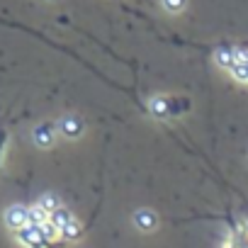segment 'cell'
<instances>
[{"label": "cell", "instance_id": "cell-9", "mask_svg": "<svg viewBox=\"0 0 248 248\" xmlns=\"http://www.w3.org/2000/svg\"><path fill=\"white\" fill-rule=\"evenodd\" d=\"M170 100L168 97H156L154 102H151V112L156 114V117H168L170 114Z\"/></svg>", "mask_w": 248, "mask_h": 248}, {"label": "cell", "instance_id": "cell-10", "mask_svg": "<svg viewBox=\"0 0 248 248\" xmlns=\"http://www.w3.org/2000/svg\"><path fill=\"white\" fill-rule=\"evenodd\" d=\"M49 219V212H44L39 204L37 207H32V209H27V221L32 224V226H39L42 221H46Z\"/></svg>", "mask_w": 248, "mask_h": 248}, {"label": "cell", "instance_id": "cell-13", "mask_svg": "<svg viewBox=\"0 0 248 248\" xmlns=\"http://www.w3.org/2000/svg\"><path fill=\"white\" fill-rule=\"evenodd\" d=\"M61 236H63V238H78V236H80V226H78V221L71 219V221L61 229Z\"/></svg>", "mask_w": 248, "mask_h": 248}, {"label": "cell", "instance_id": "cell-5", "mask_svg": "<svg viewBox=\"0 0 248 248\" xmlns=\"http://www.w3.org/2000/svg\"><path fill=\"white\" fill-rule=\"evenodd\" d=\"M134 224H137L141 231H151V229H156L158 219H156V214H154L151 209H139V212L134 214Z\"/></svg>", "mask_w": 248, "mask_h": 248}, {"label": "cell", "instance_id": "cell-1", "mask_svg": "<svg viewBox=\"0 0 248 248\" xmlns=\"http://www.w3.org/2000/svg\"><path fill=\"white\" fill-rule=\"evenodd\" d=\"M15 233H17V238H20V243H22L25 248H46V241L42 238L39 229L32 226V224H25V226L17 229Z\"/></svg>", "mask_w": 248, "mask_h": 248}, {"label": "cell", "instance_id": "cell-2", "mask_svg": "<svg viewBox=\"0 0 248 248\" xmlns=\"http://www.w3.org/2000/svg\"><path fill=\"white\" fill-rule=\"evenodd\" d=\"M83 122H80V117H73V114H68V117H63L61 122H59V132L66 137V139H78L80 134H83Z\"/></svg>", "mask_w": 248, "mask_h": 248}, {"label": "cell", "instance_id": "cell-6", "mask_svg": "<svg viewBox=\"0 0 248 248\" xmlns=\"http://www.w3.org/2000/svg\"><path fill=\"white\" fill-rule=\"evenodd\" d=\"M214 61H217V66H221V68H231L233 61H236V51H233V49H217V51H214Z\"/></svg>", "mask_w": 248, "mask_h": 248}, {"label": "cell", "instance_id": "cell-14", "mask_svg": "<svg viewBox=\"0 0 248 248\" xmlns=\"http://www.w3.org/2000/svg\"><path fill=\"white\" fill-rule=\"evenodd\" d=\"M161 3L168 13H180L185 8V0H161Z\"/></svg>", "mask_w": 248, "mask_h": 248}, {"label": "cell", "instance_id": "cell-11", "mask_svg": "<svg viewBox=\"0 0 248 248\" xmlns=\"http://www.w3.org/2000/svg\"><path fill=\"white\" fill-rule=\"evenodd\" d=\"M231 76L238 80V83H248V63L246 61H233V66L229 68Z\"/></svg>", "mask_w": 248, "mask_h": 248}, {"label": "cell", "instance_id": "cell-3", "mask_svg": "<svg viewBox=\"0 0 248 248\" xmlns=\"http://www.w3.org/2000/svg\"><path fill=\"white\" fill-rule=\"evenodd\" d=\"M5 224H8L13 231H17V229H22L25 224H30V221H27V207H22V204L10 207V209L5 212Z\"/></svg>", "mask_w": 248, "mask_h": 248}, {"label": "cell", "instance_id": "cell-12", "mask_svg": "<svg viewBox=\"0 0 248 248\" xmlns=\"http://www.w3.org/2000/svg\"><path fill=\"white\" fill-rule=\"evenodd\" d=\"M39 207H42L44 212H54L56 207H61V202H59V197H56V195L46 192V195H42V197H39Z\"/></svg>", "mask_w": 248, "mask_h": 248}, {"label": "cell", "instance_id": "cell-15", "mask_svg": "<svg viewBox=\"0 0 248 248\" xmlns=\"http://www.w3.org/2000/svg\"><path fill=\"white\" fill-rule=\"evenodd\" d=\"M236 51V61H246L248 63V49H233Z\"/></svg>", "mask_w": 248, "mask_h": 248}, {"label": "cell", "instance_id": "cell-4", "mask_svg": "<svg viewBox=\"0 0 248 248\" xmlns=\"http://www.w3.org/2000/svg\"><path fill=\"white\" fill-rule=\"evenodd\" d=\"M54 137H56V129L51 127V124H42V127L34 129V144L39 149H49L54 144Z\"/></svg>", "mask_w": 248, "mask_h": 248}, {"label": "cell", "instance_id": "cell-7", "mask_svg": "<svg viewBox=\"0 0 248 248\" xmlns=\"http://www.w3.org/2000/svg\"><path fill=\"white\" fill-rule=\"evenodd\" d=\"M37 229H39V233H42V238H44L46 243H51V241H56V238L61 236L59 226H56L54 221H49V219H46V221H42V224H39Z\"/></svg>", "mask_w": 248, "mask_h": 248}, {"label": "cell", "instance_id": "cell-8", "mask_svg": "<svg viewBox=\"0 0 248 248\" xmlns=\"http://www.w3.org/2000/svg\"><path fill=\"white\" fill-rule=\"evenodd\" d=\"M71 219H73V217H71V212H68V209H63V207H56L54 212H49V221H54V224L59 226V231H61Z\"/></svg>", "mask_w": 248, "mask_h": 248}]
</instances>
